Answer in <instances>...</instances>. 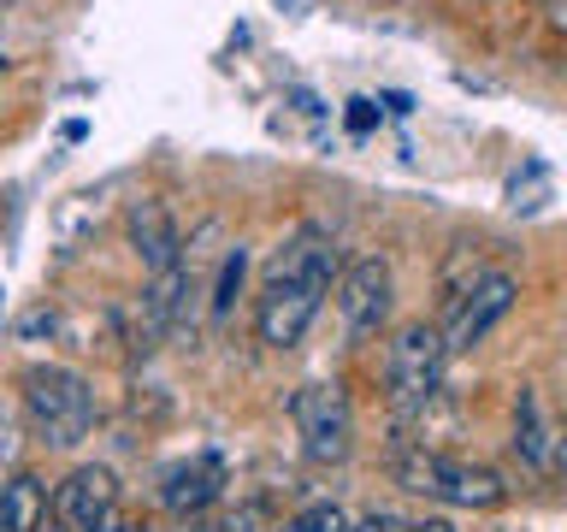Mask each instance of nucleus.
Here are the masks:
<instances>
[{
	"label": "nucleus",
	"mask_w": 567,
	"mask_h": 532,
	"mask_svg": "<svg viewBox=\"0 0 567 532\" xmlns=\"http://www.w3.org/2000/svg\"><path fill=\"white\" fill-rule=\"evenodd\" d=\"M343 273V255L319 225H301L290 243L266 266V284L255 296V337L266 349H296L308 326L319 319V301H326L331 278Z\"/></svg>",
	"instance_id": "nucleus-1"
},
{
	"label": "nucleus",
	"mask_w": 567,
	"mask_h": 532,
	"mask_svg": "<svg viewBox=\"0 0 567 532\" xmlns=\"http://www.w3.org/2000/svg\"><path fill=\"white\" fill-rule=\"evenodd\" d=\"M24 415L35 426V438L53 443V450H71V443L89 438V426H95V385L83 379V372L71 367H30L24 379Z\"/></svg>",
	"instance_id": "nucleus-2"
},
{
	"label": "nucleus",
	"mask_w": 567,
	"mask_h": 532,
	"mask_svg": "<svg viewBox=\"0 0 567 532\" xmlns=\"http://www.w3.org/2000/svg\"><path fill=\"white\" fill-rule=\"evenodd\" d=\"M396 479H402V491L437 497V503H450V509H496L508 497L503 473L478 468V461L432 456V450H402L396 456Z\"/></svg>",
	"instance_id": "nucleus-3"
},
{
	"label": "nucleus",
	"mask_w": 567,
	"mask_h": 532,
	"mask_svg": "<svg viewBox=\"0 0 567 532\" xmlns=\"http://www.w3.org/2000/svg\"><path fill=\"white\" fill-rule=\"evenodd\" d=\"M443 337L437 326H425V319H414V326L396 331V344H390V397H396L402 415H425V408L437 402L443 390Z\"/></svg>",
	"instance_id": "nucleus-4"
},
{
	"label": "nucleus",
	"mask_w": 567,
	"mask_h": 532,
	"mask_svg": "<svg viewBox=\"0 0 567 532\" xmlns=\"http://www.w3.org/2000/svg\"><path fill=\"white\" fill-rule=\"evenodd\" d=\"M290 420L301 432V450L319 468H337L354 450V408L343 397V385H301L290 397Z\"/></svg>",
	"instance_id": "nucleus-5"
},
{
	"label": "nucleus",
	"mask_w": 567,
	"mask_h": 532,
	"mask_svg": "<svg viewBox=\"0 0 567 532\" xmlns=\"http://www.w3.org/2000/svg\"><path fill=\"white\" fill-rule=\"evenodd\" d=\"M118 521V473L101 461H83L53 491V526L60 532H106Z\"/></svg>",
	"instance_id": "nucleus-6"
},
{
	"label": "nucleus",
	"mask_w": 567,
	"mask_h": 532,
	"mask_svg": "<svg viewBox=\"0 0 567 532\" xmlns=\"http://www.w3.org/2000/svg\"><path fill=\"white\" fill-rule=\"evenodd\" d=\"M390 290H396V284H390V260L384 255H361V260H349L343 273H337V314H343L354 344H367V337L384 331Z\"/></svg>",
	"instance_id": "nucleus-7"
},
{
	"label": "nucleus",
	"mask_w": 567,
	"mask_h": 532,
	"mask_svg": "<svg viewBox=\"0 0 567 532\" xmlns=\"http://www.w3.org/2000/svg\"><path fill=\"white\" fill-rule=\"evenodd\" d=\"M514 278L508 273H485V278H473L467 290L455 296V314H450V326H443V355H467L478 349L491 337V326H503L508 308H514Z\"/></svg>",
	"instance_id": "nucleus-8"
},
{
	"label": "nucleus",
	"mask_w": 567,
	"mask_h": 532,
	"mask_svg": "<svg viewBox=\"0 0 567 532\" xmlns=\"http://www.w3.org/2000/svg\"><path fill=\"white\" fill-rule=\"evenodd\" d=\"M219 491H225L219 456H189V461H172V468L159 473V503H166V514H177V521L207 514L219 503Z\"/></svg>",
	"instance_id": "nucleus-9"
},
{
	"label": "nucleus",
	"mask_w": 567,
	"mask_h": 532,
	"mask_svg": "<svg viewBox=\"0 0 567 532\" xmlns=\"http://www.w3.org/2000/svg\"><path fill=\"white\" fill-rule=\"evenodd\" d=\"M124 231H131V248L148 273H172V266L184 260V237H177L166 202H154V195H142V202L124 213Z\"/></svg>",
	"instance_id": "nucleus-10"
},
{
	"label": "nucleus",
	"mask_w": 567,
	"mask_h": 532,
	"mask_svg": "<svg viewBox=\"0 0 567 532\" xmlns=\"http://www.w3.org/2000/svg\"><path fill=\"white\" fill-rule=\"evenodd\" d=\"M514 450H520V461L538 473H556V461H561V438L549 432L538 390H520V402H514Z\"/></svg>",
	"instance_id": "nucleus-11"
},
{
	"label": "nucleus",
	"mask_w": 567,
	"mask_h": 532,
	"mask_svg": "<svg viewBox=\"0 0 567 532\" xmlns=\"http://www.w3.org/2000/svg\"><path fill=\"white\" fill-rule=\"evenodd\" d=\"M0 526L7 532H42L48 526V485L35 473H12L0 485Z\"/></svg>",
	"instance_id": "nucleus-12"
},
{
	"label": "nucleus",
	"mask_w": 567,
	"mask_h": 532,
	"mask_svg": "<svg viewBox=\"0 0 567 532\" xmlns=\"http://www.w3.org/2000/svg\"><path fill=\"white\" fill-rule=\"evenodd\" d=\"M243 273H248V255H243V243H237V248H225L219 284H213V319L230 314V301H237V290H243Z\"/></svg>",
	"instance_id": "nucleus-13"
},
{
	"label": "nucleus",
	"mask_w": 567,
	"mask_h": 532,
	"mask_svg": "<svg viewBox=\"0 0 567 532\" xmlns=\"http://www.w3.org/2000/svg\"><path fill=\"white\" fill-rule=\"evenodd\" d=\"M278 532H349V514L337 503H308L301 514H290Z\"/></svg>",
	"instance_id": "nucleus-14"
},
{
	"label": "nucleus",
	"mask_w": 567,
	"mask_h": 532,
	"mask_svg": "<svg viewBox=\"0 0 567 532\" xmlns=\"http://www.w3.org/2000/svg\"><path fill=\"white\" fill-rule=\"evenodd\" d=\"M349 532H408V521H402V514H390V509H372L367 521H354Z\"/></svg>",
	"instance_id": "nucleus-15"
},
{
	"label": "nucleus",
	"mask_w": 567,
	"mask_h": 532,
	"mask_svg": "<svg viewBox=\"0 0 567 532\" xmlns=\"http://www.w3.org/2000/svg\"><path fill=\"white\" fill-rule=\"evenodd\" d=\"M53 326H60V319H53L48 308H35L30 319H18V331H24V337H42V331H53Z\"/></svg>",
	"instance_id": "nucleus-16"
},
{
	"label": "nucleus",
	"mask_w": 567,
	"mask_h": 532,
	"mask_svg": "<svg viewBox=\"0 0 567 532\" xmlns=\"http://www.w3.org/2000/svg\"><path fill=\"white\" fill-rule=\"evenodd\" d=\"M349 106H354L349 124H354V131H367V124H372V101H349Z\"/></svg>",
	"instance_id": "nucleus-17"
},
{
	"label": "nucleus",
	"mask_w": 567,
	"mask_h": 532,
	"mask_svg": "<svg viewBox=\"0 0 567 532\" xmlns=\"http://www.w3.org/2000/svg\"><path fill=\"white\" fill-rule=\"evenodd\" d=\"M408 532H455V526L443 521V514H432V521H408Z\"/></svg>",
	"instance_id": "nucleus-18"
},
{
	"label": "nucleus",
	"mask_w": 567,
	"mask_h": 532,
	"mask_svg": "<svg viewBox=\"0 0 567 532\" xmlns=\"http://www.w3.org/2000/svg\"><path fill=\"white\" fill-rule=\"evenodd\" d=\"M106 532H148V526H142V521H113Z\"/></svg>",
	"instance_id": "nucleus-19"
},
{
	"label": "nucleus",
	"mask_w": 567,
	"mask_h": 532,
	"mask_svg": "<svg viewBox=\"0 0 567 532\" xmlns=\"http://www.w3.org/2000/svg\"><path fill=\"white\" fill-rule=\"evenodd\" d=\"M7 71H12V60H7V53H0V78H7Z\"/></svg>",
	"instance_id": "nucleus-20"
},
{
	"label": "nucleus",
	"mask_w": 567,
	"mask_h": 532,
	"mask_svg": "<svg viewBox=\"0 0 567 532\" xmlns=\"http://www.w3.org/2000/svg\"><path fill=\"white\" fill-rule=\"evenodd\" d=\"M0 314H7V290H0Z\"/></svg>",
	"instance_id": "nucleus-21"
}]
</instances>
